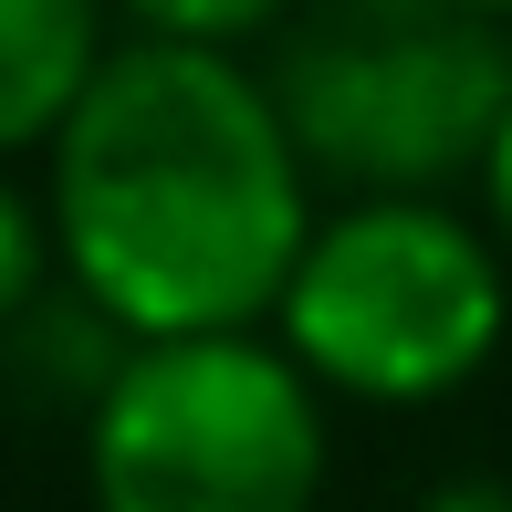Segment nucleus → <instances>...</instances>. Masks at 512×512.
Listing matches in <instances>:
<instances>
[{"label":"nucleus","mask_w":512,"mask_h":512,"mask_svg":"<svg viewBox=\"0 0 512 512\" xmlns=\"http://www.w3.org/2000/svg\"><path fill=\"white\" fill-rule=\"evenodd\" d=\"M283 345L335 398H450L502 345V251L439 199H356L314 220L293 262Z\"/></svg>","instance_id":"nucleus-4"},{"label":"nucleus","mask_w":512,"mask_h":512,"mask_svg":"<svg viewBox=\"0 0 512 512\" xmlns=\"http://www.w3.org/2000/svg\"><path fill=\"white\" fill-rule=\"evenodd\" d=\"M471 11H492V21H512V0H471Z\"/></svg>","instance_id":"nucleus-8"},{"label":"nucleus","mask_w":512,"mask_h":512,"mask_svg":"<svg viewBox=\"0 0 512 512\" xmlns=\"http://www.w3.org/2000/svg\"><path fill=\"white\" fill-rule=\"evenodd\" d=\"M136 21H147L157 42H251V32H283L293 11H304V0H126Z\"/></svg>","instance_id":"nucleus-6"},{"label":"nucleus","mask_w":512,"mask_h":512,"mask_svg":"<svg viewBox=\"0 0 512 512\" xmlns=\"http://www.w3.org/2000/svg\"><path fill=\"white\" fill-rule=\"evenodd\" d=\"M314 168L283 105L220 42H126L42 147L63 283L136 345L251 335L314 241Z\"/></svg>","instance_id":"nucleus-1"},{"label":"nucleus","mask_w":512,"mask_h":512,"mask_svg":"<svg viewBox=\"0 0 512 512\" xmlns=\"http://www.w3.org/2000/svg\"><path fill=\"white\" fill-rule=\"evenodd\" d=\"M95 512H314L324 408L293 345L168 335L136 345L84 418Z\"/></svg>","instance_id":"nucleus-3"},{"label":"nucleus","mask_w":512,"mask_h":512,"mask_svg":"<svg viewBox=\"0 0 512 512\" xmlns=\"http://www.w3.org/2000/svg\"><path fill=\"white\" fill-rule=\"evenodd\" d=\"M105 63V0H0V136L53 147Z\"/></svg>","instance_id":"nucleus-5"},{"label":"nucleus","mask_w":512,"mask_h":512,"mask_svg":"<svg viewBox=\"0 0 512 512\" xmlns=\"http://www.w3.org/2000/svg\"><path fill=\"white\" fill-rule=\"evenodd\" d=\"M481 199H492V230H502V251H512V115H502V136H492V168H481Z\"/></svg>","instance_id":"nucleus-7"},{"label":"nucleus","mask_w":512,"mask_h":512,"mask_svg":"<svg viewBox=\"0 0 512 512\" xmlns=\"http://www.w3.org/2000/svg\"><path fill=\"white\" fill-rule=\"evenodd\" d=\"M314 178L356 199H429L492 168L512 42L471 0H304L262 63Z\"/></svg>","instance_id":"nucleus-2"}]
</instances>
